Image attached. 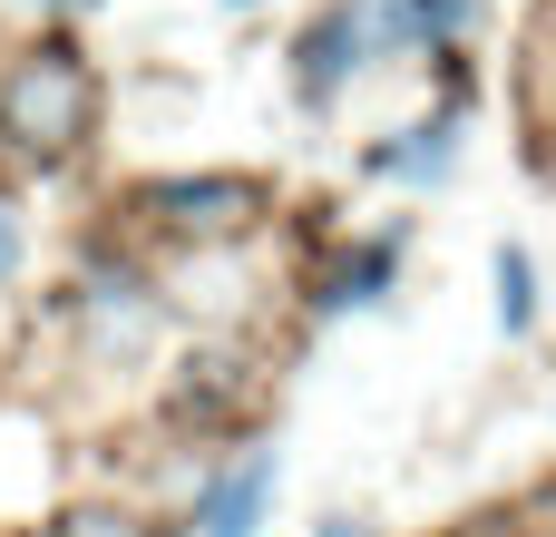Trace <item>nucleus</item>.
Wrapping results in <instances>:
<instances>
[{
	"label": "nucleus",
	"mask_w": 556,
	"mask_h": 537,
	"mask_svg": "<svg viewBox=\"0 0 556 537\" xmlns=\"http://www.w3.org/2000/svg\"><path fill=\"white\" fill-rule=\"evenodd\" d=\"M98 117V88H88V59L78 49H29L10 78H0V137H20L29 157H68Z\"/></svg>",
	"instance_id": "1"
},
{
	"label": "nucleus",
	"mask_w": 556,
	"mask_h": 537,
	"mask_svg": "<svg viewBox=\"0 0 556 537\" xmlns=\"http://www.w3.org/2000/svg\"><path fill=\"white\" fill-rule=\"evenodd\" d=\"M147 215H166L176 235H235V225L264 215V186H244V176H166V186H147Z\"/></svg>",
	"instance_id": "2"
},
{
	"label": "nucleus",
	"mask_w": 556,
	"mask_h": 537,
	"mask_svg": "<svg viewBox=\"0 0 556 537\" xmlns=\"http://www.w3.org/2000/svg\"><path fill=\"white\" fill-rule=\"evenodd\" d=\"M264 499H274V460L254 450L244 470H225L205 499H195V537H254V519H264Z\"/></svg>",
	"instance_id": "3"
},
{
	"label": "nucleus",
	"mask_w": 556,
	"mask_h": 537,
	"mask_svg": "<svg viewBox=\"0 0 556 537\" xmlns=\"http://www.w3.org/2000/svg\"><path fill=\"white\" fill-rule=\"evenodd\" d=\"M342 49H362V20H352V10H332V20L303 39V88H313V98L342 78Z\"/></svg>",
	"instance_id": "4"
},
{
	"label": "nucleus",
	"mask_w": 556,
	"mask_h": 537,
	"mask_svg": "<svg viewBox=\"0 0 556 537\" xmlns=\"http://www.w3.org/2000/svg\"><path fill=\"white\" fill-rule=\"evenodd\" d=\"M498 313H508V333L528 323V254H498Z\"/></svg>",
	"instance_id": "5"
},
{
	"label": "nucleus",
	"mask_w": 556,
	"mask_h": 537,
	"mask_svg": "<svg viewBox=\"0 0 556 537\" xmlns=\"http://www.w3.org/2000/svg\"><path fill=\"white\" fill-rule=\"evenodd\" d=\"M410 20H420V29H459V20H469V0H410Z\"/></svg>",
	"instance_id": "6"
},
{
	"label": "nucleus",
	"mask_w": 556,
	"mask_h": 537,
	"mask_svg": "<svg viewBox=\"0 0 556 537\" xmlns=\"http://www.w3.org/2000/svg\"><path fill=\"white\" fill-rule=\"evenodd\" d=\"M68 537H137V528H127V519H108V509H78V519H68Z\"/></svg>",
	"instance_id": "7"
},
{
	"label": "nucleus",
	"mask_w": 556,
	"mask_h": 537,
	"mask_svg": "<svg viewBox=\"0 0 556 537\" xmlns=\"http://www.w3.org/2000/svg\"><path fill=\"white\" fill-rule=\"evenodd\" d=\"M20 274V225H10V205H0V284Z\"/></svg>",
	"instance_id": "8"
},
{
	"label": "nucleus",
	"mask_w": 556,
	"mask_h": 537,
	"mask_svg": "<svg viewBox=\"0 0 556 537\" xmlns=\"http://www.w3.org/2000/svg\"><path fill=\"white\" fill-rule=\"evenodd\" d=\"M323 537H362V528H352V519H332V528H323Z\"/></svg>",
	"instance_id": "9"
},
{
	"label": "nucleus",
	"mask_w": 556,
	"mask_h": 537,
	"mask_svg": "<svg viewBox=\"0 0 556 537\" xmlns=\"http://www.w3.org/2000/svg\"><path fill=\"white\" fill-rule=\"evenodd\" d=\"M235 10H254V0H235Z\"/></svg>",
	"instance_id": "10"
}]
</instances>
